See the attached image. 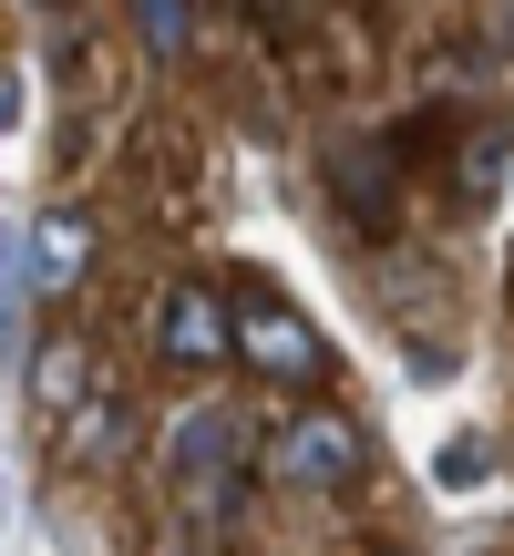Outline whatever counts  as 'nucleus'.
Wrapping results in <instances>:
<instances>
[{"instance_id":"f257e3e1","label":"nucleus","mask_w":514,"mask_h":556,"mask_svg":"<svg viewBox=\"0 0 514 556\" xmlns=\"http://www.w3.org/2000/svg\"><path fill=\"white\" fill-rule=\"evenodd\" d=\"M247 454H257V433H247L237 402H196V413L165 422V484H176L217 536L247 516Z\"/></svg>"},{"instance_id":"f03ea898","label":"nucleus","mask_w":514,"mask_h":556,"mask_svg":"<svg viewBox=\"0 0 514 556\" xmlns=\"http://www.w3.org/2000/svg\"><path fill=\"white\" fill-rule=\"evenodd\" d=\"M268 464L278 484H298V495H339V484H360V464H371V443H360V422L339 413V402H309L298 422H278L268 433Z\"/></svg>"},{"instance_id":"7ed1b4c3","label":"nucleus","mask_w":514,"mask_h":556,"mask_svg":"<svg viewBox=\"0 0 514 556\" xmlns=\"http://www.w3.org/2000/svg\"><path fill=\"white\" fill-rule=\"evenodd\" d=\"M237 361H247L257 381H278V392H309V381L330 371L319 330L288 309V299H268V289H247V299H237Z\"/></svg>"},{"instance_id":"20e7f679","label":"nucleus","mask_w":514,"mask_h":556,"mask_svg":"<svg viewBox=\"0 0 514 556\" xmlns=\"http://www.w3.org/2000/svg\"><path fill=\"white\" fill-rule=\"evenodd\" d=\"M155 351L176 361V371H227V361H237V299L176 278V289L155 299Z\"/></svg>"},{"instance_id":"39448f33","label":"nucleus","mask_w":514,"mask_h":556,"mask_svg":"<svg viewBox=\"0 0 514 556\" xmlns=\"http://www.w3.org/2000/svg\"><path fill=\"white\" fill-rule=\"evenodd\" d=\"M82 268H93V217H82V206H41V217L21 227L11 289H21V299H73Z\"/></svg>"},{"instance_id":"423d86ee","label":"nucleus","mask_w":514,"mask_h":556,"mask_svg":"<svg viewBox=\"0 0 514 556\" xmlns=\"http://www.w3.org/2000/svg\"><path fill=\"white\" fill-rule=\"evenodd\" d=\"M391 165H401V144H371V135L330 144V197L350 206L360 238H391Z\"/></svg>"},{"instance_id":"0eeeda50","label":"nucleus","mask_w":514,"mask_h":556,"mask_svg":"<svg viewBox=\"0 0 514 556\" xmlns=\"http://www.w3.org/2000/svg\"><path fill=\"white\" fill-rule=\"evenodd\" d=\"M31 402H41V413H82V402H103L93 392V351H82L73 330L31 351Z\"/></svg>"},{"instance_id":"6e6552de","label":"nucleus","mask_w":514,"mask_h":556,"mask_svg":"<svg viewBox=\"0 0 514 556\" xmlns=\"http://www.w3.org/2000/svg\"><path fill=\"white\" fill-rule=\"evenodd\" d=\"M134 11V31L155 41V62H185V41H196V0H124Z\"/></svg>"},{"instance_id":"1a4fd4ad","label":"nucleus","mask_w":514,"mask_h":556,"mask_svg":"<svg viewBox=\"0 0 514 556\" xmlns=\"http://www.w3.org/2000/svg\"><path fill=\"white\" fill-rule=\"evenodd\" d=\"M504 186V124H484V135H463L453 155V197H494Z\"/></svg>"},{"instance_id":"9d476101","label":"nucleus","mask_w":514,"mask_h":556,"mask_svg":"<svg viewBox=\"0 0 514 556\" xmlns=\"http://www.w3.org/2000/svg\"><path fill=\"white\" fill-rule=\"evenodd\" d=\"M442 484H484V443H474V433L442 443Z\"/></svg>"}]
</instances>
